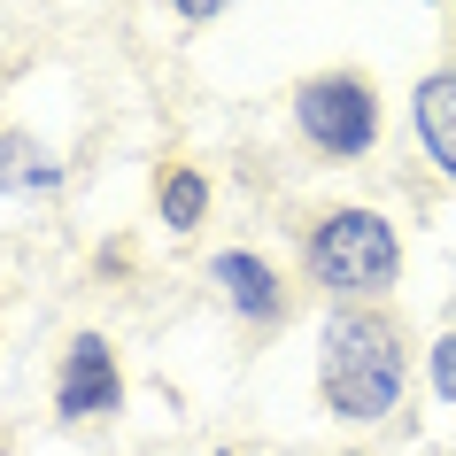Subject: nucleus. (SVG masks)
<instances>
[{"mask_svg":"<svg viewBox=\"0 0 456 456\" xmlns=\"http://www.w3.org/2000/svg\"><path fill=\"white\" fill-rule=\"evenodd\" d=\"M449 8H456V0H449Z\"/></svg>","mask_w":456,"mask_h":456,"instance_id":"nucleus-14","label":"nucleus"},{"mask_svg":"<svg viewBox=\"0 0 456 456\" xmlns=\"http://www.w3.org/2000/svg\"><path fill=\"white\" fill-rule=\"evenodd\" d=\"M209 456H240V449H209Z\"/></svg>","mask_w":456,"mask_h":456,"instance_id":"nucleus-11","label":"nucleus"},{"mask_svg":"<svg viewBox=\"0 0 456 456\" xmlns=\"http://www.w3.org/2000/svg\"><path fill=\"white\" fill-rule=\"evenodd\" d=\"M124 363H117V340L109 333H70V348H62V363H54V418L62 426H109V418H124Z\"/></svg>","mask_w":456,"mask_h":456,"instance_id":"nucleus-4","label":"nucleus"},{"mask_svg":"<svg viewBox=\"0 0 456 456\" xmlns=\"http://www.w3.org/2000/svg\"><path fill=\"white\" fill-rule=\"evenodd\" d=\"M302 271H310V287L325 302H371L379 310L387 294L403 287V232L371 201H340V209H325L310 224Z\"/></svg>","mask_w":456,"mask_h":456,"instance_id":"nucleus-2","label":"nucleus"},{"mask_svg":"<svg viewBox=\"0 0 456 456\" xmlns=\"http://www.w3.org/2000/svg\"><path fill=\"white\" fill-rule=\"evenodd\" d=\"M62 178H70V163H62L39 132L0 124V193H8V201H47V193H62Z\"/></svg>","mask_w":456,"mask_h":456,"instance_id":"nucleus-7","label":"nucleus"},{"mask_svg":"<svg viewBox=\"0 0 456 456\" xmlns=\"http://www.w3.org/2000/svg\"><path fill=\"white\" fill-rule=\"evenodd\" d=\"M410 132H418V155L456 186V62H441L410 86Z\"/></svg>","mask_w":456,"mask_h":456,"instance_id":"nucleus-6","label":"nucleus"},{"mask_svg":"<svg viewBox=\"0 0 456 456\" xmlns=\"http://www.w3.org/2000/svg\"><path fill=\"white\" fill-rule=\"evenodd\" d=\"M287 117L294 132H302V147H310L317 163H363L371 147H379L387 117H379V86L363 70H317L302 77L287 94Z\"/></svg>","mask_w":456,"mask_h":456,"instance_id":"nucleus-3","label":"nucleus"},{"mask_svg":"<svg viewBox=\"0 0 456 456\" xmlns=\"http://www.w3.org/2000/svg\"><path fill=\"white\" fill-rule=\"evenodd\" d=\"M426 8H441V0H426Z\"/></svg>","mask_w":456,"mask_h":456,"instance_id":"nucleus-13","label":"nucleus"},{"mask_svg":"<svg viewBox=\"0 0 456 456\" xmlns=\"http://www.w3.org/2000/svg\"><path fill=\"white\" fill-rule=\"evenodd\" d=\"M209 287L240 325H279V317H287V279H279L271 256H256V248H216L209 256Z\"/></svg>","mask_w":456,"mask_h":456,"instance_id":"nucleus-5","label":"nucleus"},{"mask_svg":"<svg viewBox=\"0 0 456 456\" xmlns=\"http://www.w3.org/2000/svg\"><path fill=\"white\" fill-rule=\"evenodd\" d=\"M340 456H371V449H340Z\"/></svg>","mask_w":456,"mask_h":456,"instance_id":"nucleus-12","label":"nucleus"},{"mask_svg":"<svg viewBox=\"0 0 456 456\" xmlns=\"http://www.w3.org/2000/svg\"><path fill=\"white\" fill-rule=\"evenodd\" d=\"M426 387H433V403L456 410V333H433L426 340Z\"/></svg>","mask_w":456,"mask_h":456,"instance_id":"nucleus-9","label":"nucleus"},{"mask_svg":"<svg viewBox=\"0 0 456 456\" xmlns=\"http://www.w3.org/2000/svg\"><path fill=\"white\" fill-rule=\"evenodd\" d=\"M410 387V340L371 302H333L317 325V403L340 426H387Z\"/></svg>","mask_w":456,"mask_h":456,"instance_id":"nucleus-1","label":"nucleus"},{"mask_svg":"<svg viewBox=\"0 0 456 456\" xmlns=\"http://www.w3.org/2000/svg\"><path fill=\"white\" fill-rule=\"evenodd\" d=\"M163 8L178 16V24H216V16H232L240 0H163Z\"/></svg>","mask_w":456,"mask_h":456,"instance_id":"nucleus-10","label":"nucleus"},{"mask_svg":"<svg viewBox=\"0 0 456 456\" xmlns=\"http://www.w3.org/2000/svg\"><path fill=\"white\" fill-rule=\"evenodd\" d=\"M209 178H201V170L193 163H170L163 178H155V224H163L170 240H193V232H201V224H209Z\"/></svg>","mask_w":456,"mask_h":456,"instance_id":"nucleus-8","label":"nucleus"}]
</instances>
